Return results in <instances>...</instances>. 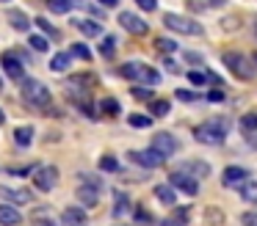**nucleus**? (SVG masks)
<instances>
[{
  "mask_svg": "<svg viewBox=\"0 0 257 226\" xmlns=\"http://www.w3.org/2000/svg\"><path fill=\"white\" fill-rule=\"evenodd\" d=\"M240 130H243V132H254L257 130V113H243V116H240Z\"/></svg>",
  "mask_w": 257,
  "mask_h": 226,
  "instance_id": "f704fd0d",
  "label": "nucleus"
},
{
  "mask_svg": "<svg viewBox=\"0 0 257 226\" xmlns=\"http://www.w3.org/2000/svg\"><path fill=\"white\" fill-rule=\"evenodd\" d=\"M174 97L180 99V102H196L199 99V94H194V91H185V88H177V94Z\"/></svg>",
  "mask_w": 257,
  "mask_h": 226,
  "instance_id": "a19ab883",
  "label": "nucleus"
},
{
  "mask_svg": "<svg viewBox=\"0 0 257 226\" xmlns=\"http://www.w3.org/2000/svg\"><path fill=\"white\" fill-rule=\"evenodd\" d=\"M133 97L141 99V102H152V91L150 88H141V86H133Z\"/></svg>",
  "mask_w": 257,
  "mask_h": 226,
  "instance_id": "ea45409f",
  "label": "nucleus"
},
{
  "mask_svg": "<svg viewBox=\"0 0 257 226\" xmlns=\"http://www.w3.org/2000/svg\"><path fill=\"white\" fill-rule=\"evenodd\" d=\"M221 61H224V66H227V69L232 72L235 77H240V80H251V77L257 75V69H254V64H251V58H246V55L238 53V50L221 53Z\"/></svg>",
  "mask_w": 257,
  "mask_h": 226,
  "instance_id": "20e7f679",
  "label": "nucleus"
},
{
  "mask_svg": "<svg viewBox=\"0 0 257 226\" xmlns=\"http://www.w3.org/2000/svg\"><path fill=\"white\" fill-rule=\"evenodd\" d=\"M127 160H130V163H136V165H141V168H161L166 157H161L155 149H130Z\"/></svg>",
  "mask_w": 257,
  "mask_h": 226,
  "instance_id": "423d86ee",
  "label": "nucleus"
},
{
  "mask_svg": "<svg viewBox=\"0 0 257 226\" xmlns=\"http://www.w3.org/2000/svg\"><path fill=\"white\" fill-rule=\"evenodd\" d=\"M116 75L124 77V80H133V83H144V86H158V83H161L158 69H152L150 64H141V61H127V64H122L116 69Z\"/></svg>",
  "mask_w": 257,
  "mask_h": 226,
  "instance_id": "f257e3e1",
  "label": "nucleus"
},
{
  "mask_svg": "<svg viewBox=\"0 0 257 226\" xmlns=\"http://www.w3.org/2000/svg\"><path fill=\"white\" fill-rule=\"evenodd\" d=\"M3 121H6V113H3V110H0V124H3Z\"/></svg>",
  "mask_w": 257,
  "mask_h": 226,
  "instance_id": "603ef678",
  "label": "nucleus"
},
{
  "mask_svg": "<svg viewBox=\"0 0 257 226\" xmlns=\"http://www.w3.org/2000/svg\"><path fill=\"white\" fill-rule=\"evenodd\" d=\"M14 143H17V146H31V143H34V127H17V130H14Z\"/></svg>",
  "mask_w": 257,
  "mask_h": 226,
  "instance_id": "aec40b11",
  "label": "nucleus"
},
{
  "mask_svg": "<svg viewBox=\"0 0 257 226\" xmlns=\"http://www.w3.org/2000/svg\"><path fill=\"white\" fill-rule=\"evenodd\" d=\"M139 3V9H144V11H155L158 9V0H136Z\"/></svg>",
  "mask_w": 257,
  "mask_h": 226,
  "instance_id": "49530a36",
  "label": "nucleus"
},
{
  "mask_svg": "<svg viewBox=\"0 0 257 226\" xmlns=\"http://www.w3.org/2000/svg\"><path fill=\"white\" fill-rule=\"evenodd\" d=\"M246 176H249V174H246V168H240V165H229V168L224 171L221 179H224V185H235V182H243Z\"/></svg>",
  "mask_w": 257,
  "mask_h": 226,
  "instance_id": "412c9836",
  "label": "nucleus"
},
{
  "mask_svg": "<svg viewBox=\"0 0 257 226\" xmlns=\"http://www.w3.org/2000/svg\"><path fill=\"white\" fill-rule=\"evenodd\" d=\"M100 110H102V113H105V116H116V113H119V110H122V108H119V102H116V99H113V97H105V99H102V102H100Z\"/></svg>",
  "mask_w": 257,
  "mask_h": 226,
  "instance_id": "7c9ffc66",
  "label": "nucleus"
},
{
  "mask_svg": "<svg viewBox=\"0 0 257 226\" xmlns=\"http://www.w3.org/2000/svg\"><path fill=\"white\" fill-rule=\"evenodd\" d=\"M0 64H3L6 75H9V77H14V80H20V77L25 75V72H23V61H17V58H14V53H3Z\"/></svg>",
  "mask_w": 257,
  "mask_h": 226,
  "instance_id": "4468645a",
  "label": "nucleus"
},
{
  "mask_svg": "<svg viewBox=\"0 0 257 226\" xmlns=\"http://www.w3.org/2000/svg\"><path fill=\"white\" fill-rule=\"evenodd\" d=\"M227 132H229V119L216 116V119H207L205 124L196 127L194 135H196V141H199V143H210V146H216V143L227 141Z\"/></svg>",
  "mask_w": 257,
  "mask_h": 226,
  "instance_id": "f03ea898",
  "label": "nucleus"
},
{
  "mask_svg": "<svg viewBox=\"0 0 257 226\" xmlns=\"http://www.w3.org/2000/svg\"><path fill=\"white\" fill-rule=\"evenodd\" d=\"M163 25H166L169 31H177L180 36H199V33L205 31L196 20L183 17V14H166V17H163Z\"/></svg>",
  "mask_w": 257,
  "mask_h": 226,
  "instance_id": "39448f33",
  "label": "nucleus"
},
{
  "mask_svg": "<svg viewBox=\"0 0 257 226\" xmlns=\"http://www.w3.org/2000/svg\"><path fill=\"white\" fill-rule=\"evenodd\" d=\"M155 53H163V55L177 53V42L174 39H155Z\"/></svg>",
  "mask_w": 257,
  "mask_h": 226,
  "instance_id": "bb28decb",
  "label": "nucleus"
},
{
  "mask_svg": "<svg viewBox=\"0 0 257 226\" xmlns=\"http://www.w3.org/2000/svg\"><path fill=\"white\" fill-rule=\"evenodd\" d=\"M169 110H172V105H169L166 99H152L150 102V113L152 116H169Z\"/></svg>",
  "mask_w": 257,
  "mask_h": 226,
  "instance_id": "cd10ccee",
  "label": "nucleus"
},
{
  "mask_svg": "<svg viewBox=\"0 0 257 226\" xmlns=\"http://www.w3.org/2000/svg\"><path fill=\"white\" fill-rule=\"evenodd\" d=\"M9 22H12L14 31H31V17L25 14V11L9 9Z\"/></svg>",
  "mask_w": 257,
  "mask_h": 226,
  "instance_id": "a211bd4d",
  "label": "nucleus"
},
{
  "mask_svg": "<svg viewBox=\"0 0 257 226\" xmlns=\"http://www.w3.org/2000/svg\"><path fill=\"white\" fill-rule=\"evenodd\" d=\"M0 3H9V0H0Z\"/></svg>",
  "mask_w": 257,
  "mask_h": 226,
  "instance_id": "6e6d98bb",
  "label": "nucleus"
},
{
  "mask_svg": "<svg viewBox=\"0 0 257 226\" xmlns=\"http://www.w3.org/2000/svg\"><path fill=\"white\" fill-rule=\"evenodd\" d=\"M207 99H210V102H224V99H227L224 97V88H213V91L207 94Z\"/></svg>",
  "mask_w": 257,
  "mask_h": 226,
  "instance_id": "a18cd8bd",
  "label": "nucleus"
},
{
  "mask_svg": "<svg viewBox=\"0 0 257 226\" xmlns=\"http://www.w3.org/2000/svg\"><path fill=\"white\" fill-rule=\"evenodd\" d=\"M61 220H64V226H89V218H86L83 207H64Z\"/></svg>",
  "mask_w": 257,
  "mask_h": 226,
  "instance_id": "f8f14e48",
  "label": "nucleus"
},
{
  "mask_svg": "<svg viewBox=\"0 0 257 226\" xmlns=\"http://www.w3.org/2000/svg\"><path fill=\"white\" fill-rule=\"evenodd\" d=\"M188 80L194 83V86H205V83H207V72L194 69V72H188Z\"/></svg>",
  "mask_w": 257,
  "mask_h": 226,
  "instance_id": "58836bf2",
  "label": "nucleus"
},
{
  "mask_svg": "<svg viewBox=\"0 0 257 226\" xmlns=\"http://www.w3.org/2000/svg\"><path fill=\"white\" fill-rule=\"evenodd\" d=\"M72 28H75V31H80L83 36H89V39H100V36H102L100 22H94V20H80V17H75V20H72Z\"/></svg>",
  "mask_w": 257,
  "mask_h": 226,
  "instance_id": "ddd939ff",
  "label": "nucleus"
},
{
  "mask_svg": "<svg viewBox=\"0 0 257 226\" xmlns=\"http://www.w3.org/2000/svg\"><path fill=\"white\" fill-rule=\"evenodd\" d=\"M119 25H122L124 31H130L133 36H144V33L150 31V25H147L139 14H133V11H122V14H119Z\"/></svg>",
  "mask_w": 257,
  "mask_h": 226,
  "instance_id": "9d476101",
  "label": "nucleus"
},
{
  "mask_svg": "<svg viewBox=\"0 0 257 226\" xmlns=\"http://www.w3.org/2000/svg\"><path fill=\"white\" fill-rule=\"evenodd\" d=\"M36 25H39V28H42V31H45V33H47V36H50V39H58V36H61V33H58V28H53V25H50V22H47V20H45V17H36Z\"/></svg>",
  "mask_w": 257,
  "mask_h": 226,
  "instance_id": "c9c22d12",
  "label": "nucleus"
},
{
  "mask_svg": "<svg viewBox=\"0 0 257 226\" xmlns=\"http://www.w3.org/2000/svg\"><path fill=\"white\" fill-rule=\"evenodd\" d=\"M34 185L39 190H53L58 185V168L56 165H42V168L34 171Z\"/></svg>",
  "mask_w": 257,
  "mask_h": 226,
  "instance_id": "0eeeda50",
  "label": "nucleus"
},
{
  "mask_svg": "<svg viewBox=\"0 0 257 226\" xmlns=\"http://www.w3.org/2000/svg\"><path fill=\"white\" fill-rule=\"evenodd\" d=\"M127 124L136 127V130H147V127H152V119H150V116H144V113H130L127 116Z\"/></svg>",
  "mask_w": 257,
  "mask_h": 226,
  "instance_id": "393cba45",
  "label": "nucleus"
},
{
  "mask_svg": "<svg viewBox=\"0 0 257 226\" xmlns=\"http://www.w3.org/2000/svg\"><path fill=\"white\" fill-rule=\"evenodd\" d=\"M69 55H72V58H80V61H91V50H89V44H83V42H75L72 47H69Z\"/></svg>",
  "mask_w": 257,
  "mask_h": 226,
  "instance_id": "5701e85b",
  "label": "nucleus"
},
{
  "mask_svg": "<svg viewBox=\"0 0 257 226\" xmlns=\"http://www.w3.org/2000/svg\"><path fill=\"white\" fill-rule=\"evenodd\" d=\"M183 174H188V176H194V179H205L207 174H210V165L205 163V160H188V163L183 165Z\"/></svg>",
  "mask_w": 257,
  "mask_h": 226,
  "instance_id": "2eb2a0df",
  "label": "nucleus"
},
{
  "mask_svg": "<svg viewBox=\"0 0 257 226\" xmlns=\"http://www.w3.org/2000/svg\"><path fill=\"white\" fill-rule=\"evenodd\" d=\"M75 3H78V0H47V9H50L53 14H67Z\"/></svg>",
  "mask_w": 257,
  "mask_h": 226,
  "instance_id": "b1692460",
  "label": "nucleus"
},
{
  "mask_svg": "<svg viewBox=\"0 0 257 226\" xmlns=\"http://www.w3.org/2000/svg\"><path fill=\"white\" fill-rule=\"evenodd\" d=\"M183 58L188 61V64H202V55L196 53V50H185V53H183Z\"/></svg>",
  "mask_w": 257,
  "mask_h": 226,
  "instance_id": "c03bdc74",
  "label": "nucleus"
},
{
  "mask_svg": "<svg viewBox=\"0 0 257 226\" xmlns=\"http://www.w3.org/2000/svg\"><path fill=\"white\" fill-rule=\"evenodd\" d=\"M119 168H122V165H119V160L113 157V154H102L100 157V171H111V174H116Z\"/></svg>",
  "mask_w": 257,
  "mask_h": 226,
  "instance_id": "c85d7f7f",
  "label": "nucleus"
},
{
  "mask_svg": "<svg viewBox=\"0 0 257 226\" xmlns=\"http://www.w3.org/2000/svg\"><path fill=\"white\" fill-rule=\"evenodd\" d=\"M150 149H155L161 157H172V154L177 152V138H174L172 132H155Z\"/></svg>",
  "mask_w": 257,
  "mask_h": 226,
  "instance_id": "1a4fd4ad",
  "label": "nucleus"
},
{
  "mask_svg": "<svg viewBox=\"0 0 257 226\" xmlns=\"http://www.w3.org/2000/svg\"><path fill=\"white\" fill-rule=\"evenodd\" d=\"M28 42H31V47L39 50V53H47V50H50V39H45V36H31Z\"/></svg>",
  "mask_w": 257,
  "mask_h": 226,
  "instance_id": "e433bc0d",
  "label": "nucleus"
},
{
  "mask_svg": "<svg viewBox=\"0 0 257 226\" xmlns=\"http://www.w3.org/2000/svg\"><path fill=\"white\" fill-rule=\"evenodd\" d=\"M185 220H188V209H180L177 215H172V218H166V220H161V226H185Z\"/></svg>",
  "mask_w": 257,
  "mask_h": 226,
  "instance_id": "2f4dec72",
  "label": "nucleus"
},
{
  "mask_svg": "<svg viewBox=\"0 0 257 226\" xmlns=\"http://www.w3.org/2000/svg\"><path fill=\"white\" fill-rule=\"evenodd\" d=\"M75 193H78V201L83 204V207H97V201H100V190L91 187V185H80Z\"/></svg>",
  "mask_w": 257,
  "mask_h": 226,
  "instance_id": "dca6fc26",
  "label": "nucleus"
},
{
  "mask_svg": "<svg viewBox=\"0 0 257 226\" xmlns=\"http://www.w3.org/2000/svg\"><path fill=\"white\" fill-rule=\"evenodd\" d=\"M155 196L161 204H166V207H172L174 201H177V190H174L172 185H155Z\"/></svg>",
  "mask_w": 257,
  "mask_h": 226,
  "instance_id": "6ab92c4d",
  "label": "nucleus"
},
{
  "mask_svg": "<svg viewBox=\"0 0 257 226\" xmlns=\"http://www.w3.org/2000/svg\"><path fill=\"white\" fill-rule=\"evenodd\" d=\"M169 185H172L174 190H183L185 196H196V193H199V179L183 174V171H174V174L169 176Z\"/></svg>",
  "mask_w": 257,
  "mask_h": 226,
  "instance_id": "6e6552de",
  "label": "nucleus"
},
{
  "mask_svg": "<svg viewBox=\"0 0 257 226\" xmlns=\"http://www.w3.org/2000/svg\"><path fill=\"white\" fill-rule=\"evenodd\" d=\"M34 165H23V168H20V165H17V168H9V174H12V176H28V174H34Z\"/></svg>",
  "mask_w": 257,
  "mask_h": 226,
  "instance_id": "79ce46f5",
  "label": "nucleus"
},
{
  "mask_svg": "<svg viewBox=\"0 0 257 226\" xmlns=\"http://www.w3.org/2000/svg\"><path fill=\"white\" fill-rule=\"evenodd\" d=\"M240 196H243V201L249 204H257V182H246V185H240Z\"/></svg>",
  "mask_w": 257,
  "mask_h": 226,
  "instance_id": "a878e982",
  "label": "nucleus"
},
{
  "mask_svg": "<svg viewBox=\"0 0 257 226\" xmlns=\"http://www.w3.org/2000/svg\"><path fill=\"white\" fill-rule=\"evenodd\" d=\"M163 66H166V69H169V72H177V75H180V66H177V61H172V58H166V61H163Z\"/></svg>",
  "mask_w": 257,
  "mask_h": 226,
  "instance_id": "09e8293b",
  "label": "nucleus"
},
{
  "mask_svg": "<svg viewBox=\"0 0 257 226\" xmlns=\"http://www.w3.org/2000/svg\"><path fill=\"white\" fill-rule=\"evenodd\" d=\"M100 3H102V6H108V9H113V6L119 3V0H100Z\"/></svg>",
  "mask_w": 257,
  "mask_h": 226,
  "instance_id": "8fccbe9b",
  "label": "nucleus"
},
{
  "mask_svg": "<svg viewBox=\"0 0 257 226\" xmlns=\"http://www.w3.org/2000/svg\"><path fill=\"white\" fill-rule=\"evenodd\" d=\"M130 209V201H127V196L124 193H116V207H113V218H122L124 212Z\"/></svg>",
  "mask_w": 257,
  "mask_h": 226,
  "instance_id": "473e14b6",
  "label": "nucleus"
},
{
  "mask_svg": "<svg viewBox=\"0 0 257 226\" xmlns=\"http://www.w3.org/2000/svg\"><path fill=\"white\" fill-rule=\"evenodd\" d=\"M113 50H116V39H113V36H102L100 53L105 55V58H113Z\"/></svg>",
  "mask_w": 257,
  "mask_h": 226,
  "instance_id": "72a5a7b5",
  "label": "nucleus"
},
{
  "mask_svg": "<svg viewBox=\"0 0 257 226\" xmlns=\"http://www.w3.org/2000/svg\"><path fill=\"white\" fill-rule=\"evenodd\" d=\"M72 83H75V86H94V83H97V75H91V72H83V75H75Z\"/></svg>",
  "mask_w": 257,
  "mask_h": 226,
  "instance_id": "4c0bfd02",
  "label": "nucleus"
},
{
  "mask_svg": "<svg viewBox=\"0 0 257 226\" xmlns=\"http://www.w3.org/2000/svg\"><path fill=\"white\" fill-rule=\"evenodd\" d=\"M0 198H6L12 204H31L34 193L28 187H14V185H0Z\"/></svg>",
  "mask_w": 257,
  "mask_h": 226,
  "instance_id": "9b49d317",
  "label": "nucleus"
},
{
  "mask_svg": "<svg viewBox=\"0 0 257 226\" xmlns=\"http://www.w3.org/2000/svg\"><path fill=\"white\" fill-rule=\"evenodd\" d=\"M69 64H72V55H69V53H56V55H53V61H50V69L53 72H67Z\"/></svg>",
  "mask_w": 257,
  "mask_h": 226,
  "instance_id": "4be33fe9",
  "label": "nucleus"
},
{
  "mask_svg": "<svg viewBox=\"0 0 257 226\" xmlns=\"http://www.w3.org/2000/svg\"><path fill=\"white\" fill-rule=\"evenodd\" d=\"M20 97L28 105H34V108H47V105H50V88L42 80H36V77H23Z\"/></svg>",
  "mask_w": 257,
  "mask_h": 226,
  "instance_id": "7ed1b4c3",
  "label": "nucleus"
},
{
  "mask_svg": "<svg viewBox=\"0 0 257 226\" xmlns=\"http://www.w3.org/2000/svg\"><path fill=\"white\" fill-rule=\"evenodd\" d=\"M136 218H139V220H152V215L147 212L144 207H136Z\"/></svg>",
  "mask_w": 257,
  "mask_h": 226,
  "instance_id": "de8ad7c7",
  "label": "nucleus"
},
{
  "mask_svg": "<svg viewBox=\"0 0 257 226\" xmlns=\"http://www.w3.org/2000/svg\"><path fill=\"white\" fill-rule=\"evenodd\" d=\"M23 220V215L17 212V207L12 204H0V226H17Z\"/></svg>",
  "mask_w": 257,
  "mask_h": 226,
  "instance_id": "f3484780",
  "label": "nucleus"
},
{
  "mask_svg": "<svg viewBox=\"0 0 257 226\" xmlns=\"http://www.w3.org/2000/svg\"><path fill=\"white\" fill-rule=\"evenodd\" d=\"M0 91H3V80H0Z\"/></svg>",
  "mask_w": 257,
  "mask_h": 226,
  "instance_id": "864d4df0",
  "label": "nucleus"
},
{
  "mask_svg": "<svg viewBox=\"0 0 257 226\" xmlns=\"http://www.w3.org/2000/svg\"><path fill=\"white\" fill-rule=\"evenodd\" d=\"M210 3H213V6H224V0H210Z\"/></svg>",
  "mask_w": 257,
  "mask_h": 226,
  "instance_id": "3c124183",
  "label": "nucleus"
},
{
  "mask_svg": "<svg viewBox=\"0 0 257 226\" xmlns=\"http://www.w3.org/2000/svg\"><path fill=\"white\" fill-rule=\"evenodd\" d=\"M205 220H207L210 226H221V223H224V212H221L218 207H207V209H205Z\"/></svg>",
  "mask_w": 257,
  "mask_h": 226,
  "instance_id": "c756f323",
  "label": "nucleus"
},
{
  "mask_svg": "<svg viewBox=\"0 0 257 226\" xmlns=\"http://www.w3.org/2000/svg\"><path fill=\"white\" fill-rule=\"evenodd\" d=\"M254 64H257V53H254Z\"/></svg>",
  "mask_w": 257,
  "mask_h": 226,
  "instance_id": "5fc2aeb1",
  "label": "nucleus"
},
{
  "mask_svg": "<svg viewBox=\"0 0 257 226\" xmlns=\"http://www.w3.org/2000/svg\"><path fill=\"white\" fill-rule=\"evenodd\" d=\"M240 226H257V212H243L240 215Z\"/></svg>",
  "mask_w": 257,
  "mask_h": 226,
  "instance_id": "37998d69",
  "label": "nucleus"
}]
</instances>
